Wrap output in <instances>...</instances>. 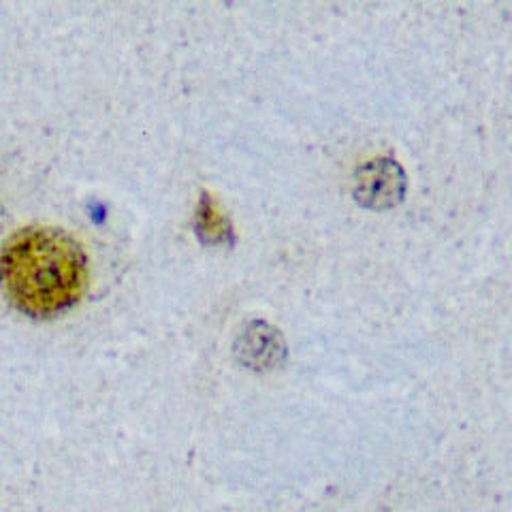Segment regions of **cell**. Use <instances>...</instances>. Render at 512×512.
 <instances>
[{
    "label": "cell",
    "instance_id": "6da1fadb",
    "mask_svg": "<svg viewBox=\"0 0 512 512\" xmlns=\"http://www.w3.org/2000/svg\"><path fill=\"white\" fill-rule=\"evenodd\" d=\"M88 254L56 227H26L0 246V288L13 308L30 318L71 310L88 288Z\"/></svg>",
    "mask_w": 512,
    "mask_h": 512
},
{
    "label": "cell",
    "instance_id": "7a4b0ae2",
    "mask_svg": "<svg viewBox=\"0 0 512 512\" xmlns=\"http://www.w3.org/2000/svg\"><path fill=\"white\" fill-rule=\"evenodd\" d=\"M406 173L393 158H376L357 169L352 180V197L365 210H391L406 197Z\"/></svg>",
    "mask_w": 512,
    "mask_h": 512
},
{
    "label": "cell",
    "instance_id": "3957f363",
    "mask_svg": "<svg viewBox=\"0 0 512 512\" xmlns=\"http://www.w3.org/2000/svg\"><path fill=\"white\" fill-rule=\"evenodd\" d=\"M235 355L239 363L254 372H271L284 365L288 348L284 335L265 320H252L239 333L235 342Z\"/></svg>",
    "mask_w": 512,
    "mask_h": 512
},
{
    "label": "cell",
    "instance_id": "277c9868",
    "mask_svg": "<svg viewBox=\"0 0 512 512\" xmlns=\"http://www.w3.org/2000/svg\"><path fill=\"white\" fill-rule=\"evenodd\" d=\"M195 231L203 244L218 246V244H231L233 242V229L231 222L224 216L214 199L203 192L199 207H197V216H195Z\"/></svg>",
    "mask_w": 512,
    "mask_h": 512
}]
</instances>
